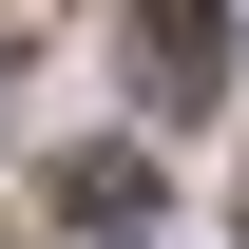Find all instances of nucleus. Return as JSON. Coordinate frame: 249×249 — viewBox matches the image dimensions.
Segmentation results:
<instances>
[{"label": "nucleus", "instance_id": "nucleus-1", "mask_svg": "<svg viewBox=\"0 0 249 249\" xmlns=\"http://www.w3.org/2000/svg\"><path fill=\"white\" fill-rule=\"evenodd\" d=\"M115 38H134V96H154V115H211V77H230V0H115Z\"/></svg>", "mask_w": 249, "mask_h": 249}, {"label": "nucleus", "instance_id": "nucleus-2", "mask_svg": "<svg viewBox=\"0 0 249 249\" xmlns=\"http://www.w3.org/2000/svg\"><path fill=\"white\" fill-rule=\"evenodd\" d=\"M58 211L77 230H134V211H154V154H58Z\"/></svg>", "mask_w": 249, "mask_h": 249}]
</instances>
